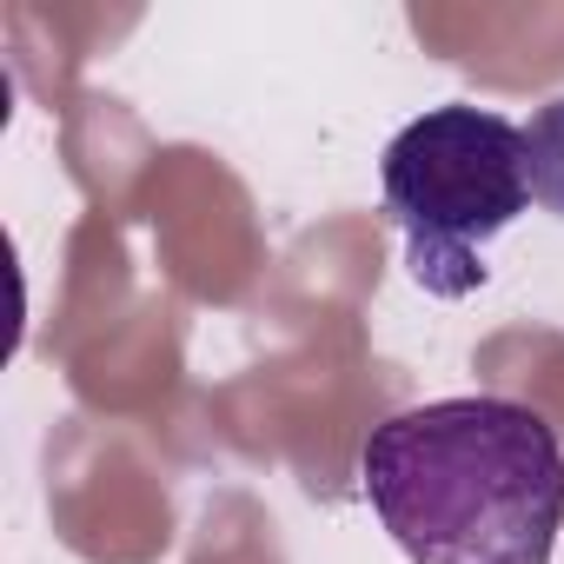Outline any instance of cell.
<instances>
[{
  "instance_id": "obj_1",
  "label": "cell",
  "mask_w": 564,
  "mask_h": 564,
  "mask_svg": "<svg viewBox=\"0 0 564 564\" xmlns=\"http://www.w3.org/2000/svg\"><path fill=\"white\" fill-rule=\"evenodd\" d=\"M359 485L412 564H551L564 438L544 412L498 392L432 399L366 432Z\"/></svg>"
},
{
  "instance_id": "obj_2",
  "label": "cell",
  "mask_w": 564,
  "mask_h": 564,
  "mask_svg": "<svg viewBox=\"0 0 564 564\" xmlns=\"http://www.w3.org/2000/svg\"><path fill=\"white\" fill-rule=\"evenodd\" d=\"M379 186L392 226L405 232L412 279L432 300H465L485 286V246L531 206L524 127L491 107L445 100L392 133Z\"/></svg>"
},
{
  "instance_id": "obj_3",
  "label": "cell",
  "mask_w": 564,
  "mask_h": 564,
  "mask_svg": "<svg viewBox=\"0 0 564 564\" xmlns=\"http://www.w3.org/2000/svg\"><path fill=\"white\" fill-rule=\"evenodd\" d=\"M524 186L551 219H564V94L524 120Z\"/></svg>"
}]
</instances>
